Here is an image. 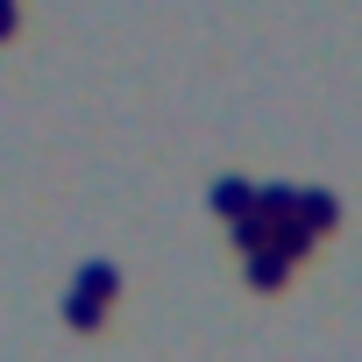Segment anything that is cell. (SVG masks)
<instances>
[{"instance_id": "6da1fadb", "label": "cell", "mask_w": 362, "mask_h": 362, "mask_svg": "<svg viewBox=\"0 0 362 362\" xmlns=\"http://www.w3.org/2000/svg\"><path fill=\"white\" fill-rule=\"evenodd\" d=\"M214 199H221V214H249V185H221Z\"/></svg>"}, {"instance_id": "7a4b0ae2", "label": "cell", "mask_w": 362, "mask_h": 362, "mask_svg": "<svg viewBox=\"0 0 362 362\" xmlns=\"http://www.w3.org/2000/svg\"><path fill=\"white\" fill-rule=\"evenodd\" d=\"M15 36V8H8V0H0V43H8Z\"/></svg>"}]
</instances>
